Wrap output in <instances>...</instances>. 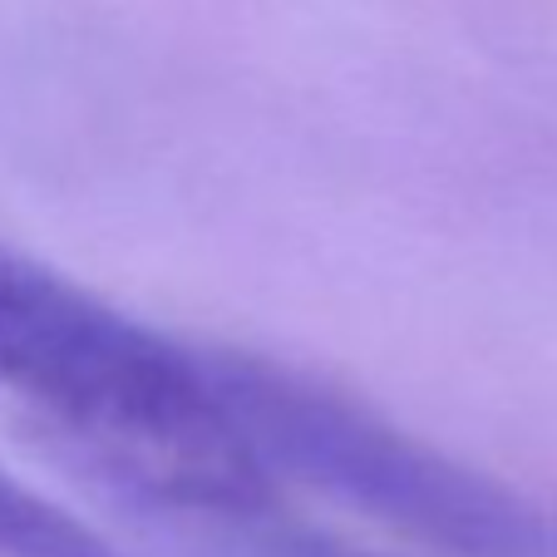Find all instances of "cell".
Segmentation results:
<instances>
[{"mask_svg":"<svg viewBox=\"0 0 557 557\" xmlns=\"http://www.w3.org/2000/svg\"><path fill=\"white\" fill-rule=\"evenodd\" d=\"M262 479L301 484L440 557H557V513L389 424L366 400L247 350H198Z\"/></svg>","mask_w":557,"mask_h":557,"instance_id":"7a4b0ae2","label":"cell"},{"mask_svg":"<svg viewBox=\"0 0 557 557\" xmlns=\"http://www.w3.org/2000/svg\"><path fill=\"white\" fill-rule=\"evenodd\" d=\"M198 528L222 557H385L341 533H326V528L296 523L276 508V498L227 518H202Z\"/></svg>","mask_w":557,"mask_h":557,"instance_id":"277c9868","label":"cell"},{"mask_svg":"<svg viewBox=\"0 0 557 557\" xmlns=\"http://www.w3.org/2000/svg\"><path fill=\"white\" fill-rule=\"evenodd\" d=\"M0 557H124L99 528L0 469Z\"/></svg>","mask_w":557,"mask_h":557,"instance_id":"3957f363","label":"cell"},{"mask_svg":"<svg viewBox=\"0 0 557 557\" xmlns=\"http://www.w3.org/2000/svg\"><path fill=\"white\" fill-rule=\"evenodd\" d=\"M0 395L173 518L276 498L232 434L198 350L0 243Z\"/></svg>","mask_w":557,"mask_h":557,"instance_id":"6da1fadb","label":"cell"}]
</instances>
